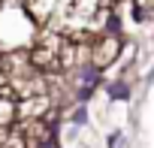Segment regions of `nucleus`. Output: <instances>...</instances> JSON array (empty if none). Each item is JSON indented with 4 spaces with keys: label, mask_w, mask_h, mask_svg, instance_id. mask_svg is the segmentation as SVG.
I'll return each instance as SVG.
<instances>
[{
    "label": "nucleus",
    "mask_w": 154,
    "mask_h": 148,
    "mask_svg": "<svg viewBox=\"0 0 154 148\" xmlns=\"http://www.w3.org/2000/svg\"><path fill=\"white\" fill-rule=\"evenodd\" d=\"M121 45H124V36H118V33H100V36H94V42H91V69L100 72V76L106 69H112V63H118Z\"/></svg>",
    "instance_id": "obj_1"
},
{
    "label": "nucleus",
    "mask_w": 154,
    "mask_h": 148,
    "mask_svg": "<svg viewBox=\"0 0 154 148\" xmlns=\"http://www.w3.org/2000/svg\"><path fill=\"white\" fill-rule=\"evenodd\" d=\"M15 3H21V6H27V3H30V0H15Z\"/></svg>",
    "instance_id": "obj_5"
},
{
    "label": "nucleus",
    "mask_w": 154,
    "mask_h": 148,
    "mask_svg": "<svg viewBox=\"0 0 154 148\" xmlns=\"http://www.w3.org/2000/svg\"><path fill=\"white\" fill-rule=\"evenodd\" d=\"M51 109H54V100L48 94L27 97V100H18L15 103V121H42Z\"/></svg>",
    "instance_id": "obj_2"
},
{
    "label": "nucleus",
    "mask_w": 154,
    "mask_h": 148,
    "mask_svg": "<svg viewBox=\"0 0 154 148\" xmlns=\"http://www.w3.org/2000/svg\"><path fill=\"white\" fill-rule=\"evenodd\" d=\"M12 124H15V103L0 97V127H6V130H9Z\"/></svg>",
    "instance_id": "obj_3"
},
{
    "label": "nucleus",
    "mask_w": 154,
    "mask_h": 148,
    "mask_svg": "<svg viewBox=\"0 0 154 148\" xmlns=\"http://www.w3.org/2000/svg\"><path fill=\"white\" fill-rule=\"evenodd\" d=\"M130 3H133V15H136V21L154 18V0H130Z\"/></svg>",
    "instance_id": "obj_4"
}]
</instances>
